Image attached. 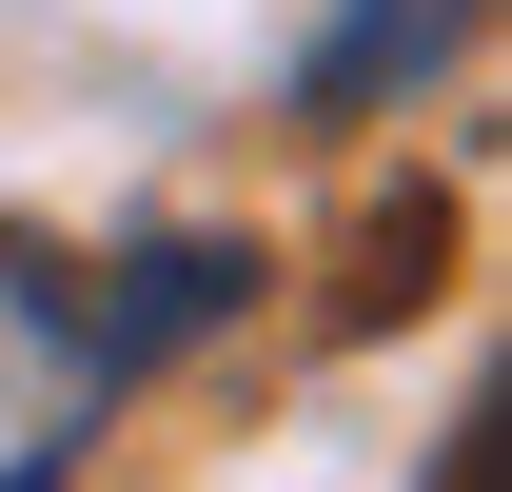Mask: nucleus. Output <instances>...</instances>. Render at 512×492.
Returning a JSON list of instances; mask_svg holds the SVG:
<instances>
[{"label":"nucleus","mask_w":512,"mask_h":492,"mask_svg":"<svg viewBox=\"0 0 512 492\" xmlns=\"http://www.w3.org/2000/svg\"><path fill=\"white\" fill-rule=\"evenodd\" d=\"M217 315H256V256H237V237H138L119 276L79 296V335H60V355H79V414H119L138 374H158V355H197Z\"/></svg>","instance_id":"1"},{"label":"nucleus","mask_w":512,"mask_h":492,"mask_svg":"<svg viewBox=\"0 0 512 492\" xmlns=\"http://www.w3.org/2000/svg\"><path fill=\"white\" fill-rule=\"evenodd\" d=\"M453 20H473V0H355V20L316 40V79H296V99H316V119H355V99H394V79L453 60Z\"/></svg>","instance_id":"2"}]
</instances>
